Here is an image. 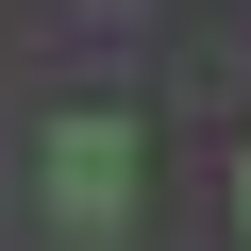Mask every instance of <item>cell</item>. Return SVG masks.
Returning a JSON list of instances; mask_svg holds the SVG:
<instances>
[{
  "instance_id": "1",
  "label": "cell",
  "mask_w": 251,
  "mask_h": 251,
  "mask_svg": "<svg viewBox=\"0 0 251 251\" xmlns=\"http://www.w3.org/2000/svg\"><path fill=\"white\" fill-rule=\"evenodd\" d=\"M34 184H50L84 234H117V218H134V117H117V100L50 117V134H34Z\"/></svg>"
},
{
  "instance_id": "2",
  "label": "cell",
  "mask_w": 251,
  "mask_h": 251,
  "mask_svg": "<svg viewBox=\"0 0 251 251\" xmlns=\"http://www.w3.org/2000/svg\"><path fill=\"white\" fill-rule=\"evenodd\" d=\"M234 234H251V168H234Z\"/></svg>"
}]
</instances>
